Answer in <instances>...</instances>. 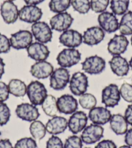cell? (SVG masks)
<instances>
[{
    "label": "cell",
    "instance_id": "obj_1",
    "mask_svg": "<svg viewBox=\"0 0 132 148\" xmlns=\"http://www.w3.org/2000/svg\"><path fill=\"white\" fill-rule=\"evenodd\" d=\"M27 95L31 103L41 105L47 96V90L44 84L38 81H33L27 85Z\"/></svg>",
    "mask_w": 132,
    "mask_h": 148
},
{
    "label": "cell",
    "instance_id": "obj_2",
    "mask_svg": "<svg viewBox=\"0 0 132 148\" xmlns=\"http://www.w3.org/2000/svg\"><path fill=\"white\" fill-rule=\"evenodd\" d=\"M70 78V73L67 68H58L49 77V85L54 90H62L69 83Z\"/></svg>",
    "mask_w": 132,
    "mask_h": 148
},
{
    "label": "cell",
    "instance_id": "obj_3",
    "mask_svg": "<svg viewBox=\"0 0 132 148\" xmlns=\"http://www.w3.org/2000/svg\"><path fill=\"white\" fill-rule=\"evenodd\" d=\"M81 60V53L75 48H65L60 51L56 57L60 67L68 68L78 64Z\"/></svg>",
    "mask_w": 132,
    "mask_h": 148
},
{
    "label": "cell",
    "instance_id": "obj_4",
    "mask_svg": "<svg viewBox=\"0 0 132 148\" xmlns=\"http://www.w3.org/2000/svg\"><path fill=\"white\" fill-rule=\"evenodd\" d=\"M88 86V77L84 72L74 73L70 78L69 89L74 96L80 97L86 93Z\"/></svg>",
    "mask_w": 132,
    "mask_h": 148
},
{
    "label": "cell",
    "instance_id": "obj_5",
    "mask_svg": "<svg viewBox=\"0 0 132 148\" xmlns=\"http://www.w3.org/2000/svg\"><path fill=\"white\" fill-rule=\"evenodd\" d=\"M105 60L98 55L87 57L82 63V69L89 75H98L104 72L105 68Z\"/></svg>",
    "mask_w": 132,
    "mask_h": 148
},
{
    "label": "cell",
    "instance_id": "obj_6",
    "mask_svg": "<svg viewBox=\"0 0 132 148\" xmlns=\"http://www.w3.org/2000/svg\"><path fill=\"white\" fill-rule=\"evenodd\" d=\"M31 33L36 40L42 44L51 42L52 38V29L46 22L38 21L31 25Z\"/></svg>",
    "mask_w": 132,
    "mask_h": 148
},
{
    "label": "cell",
    "instance_id": "obj_7",
    "mask_svg": "<svg viewBox=\"0 0 132 148\" xmlns=\"http://www.w3.org/2000/svg\"><path fill=\"white\" fill-rule=\"evenodd\" d=\"M119 88L115 84H110L104 87L102 91V103L107 108L117 106L120 101Z\"/></svg>",
    "mask_w": 132,
    "mask_h": 148
},
{
    "label": "cell",
    "instance_id": "obj_8",
    "mask_svg": "<svg viewBox=\"0 0 132 148\" xmlns=\"http://www.w3.org/2000/svg\"><path fill=\"white\" fill-rule=\"evenodd\" d=\"M104 129L102 125L92 123L87 125L82 131L81 139L83 143L91 145L99 142L104 136Z\"/></svg>",
    "mask_w": 132,
    "mask_h": 148
},
{
    "label": "cell",
    "instance_id": "obj_9",
    "mask_svg": "<svg viewBox=\"0 0 132 148\" xmlns=\"http://www.w3.org/2000/svg\"><path fill=\"white\" fill-rule=\"evenodd\" d=\"M33 36L28 30H20L10 35L11 47L17 50L27 49L33 43Z\"/></svg>",
    "mask_w": 132,
    "mask_h": 148
},
{
    "label": "cell",
    "instance_id": "obj_10",
    "mask_svg": "<svg viewBox=\"0 0 132 148\" xmlns=\"http://www.w3.org/2000/svg\"><path fill=\"white\" fill-rule=\"evenodd\" d=\"M15 112L18 118L28 122H33L39 117V110L37 107L29 103H23L18 105Z\"/></svg>",
    "mask_w": 132,
    "mask_h": 148
},
{
    "label": "cell",
    "instance_id": "obj_11",
    "mask_svg": "<svg viewBox=\"0 0 132 148\" xmlns=\"http://www.w3.org/2000/svg\"><path fill=\"white\" fill-rule=\"evenodd\" d=\"M74 18L67 12L58 13L52 16L49 21L50 27L58 32H64L68 30L73 24Z\"/></svg>",
    "mask_w": 132,
    "mask_h": 148
},
{
    "label": "cell",
    "instance_id": "obj_12",
    "mask_svg": "<svg viewBox=\"0 0 132 148\" xmlns=\"http://www.w3.org/2000/svg\"><path fill=\"white\" fill-rule=\"evenodd\" d=\"M88 116L83 111H76L68 120V129L73 134L81 133L88 125Z\"/></svg>",
    "mask_w": 132,
    "mask_h": 148
},
{
    "label": "cell",
    "instance_id": "obj_13",
    "mask_svg": "<svg viewBox=\"0 0 132 148\" xmlns=\"http://www.w3.org/2000/svg\"><path fill=\"white\" fill-rule=\"evenodd\" d=\"M98 22L100 27L108 33H115L118 29L119 22L113 12L104 11L99 15Z\"/></svg>",
    "mask_w": 132,
    "mask_h": 148
},
{
    "label": "cell",
    "instance_id": "obj_14",
    "mask_svg": "<svg viewBox=\"0 0 132 148\" xmlns=\"http://www.w3.org/2000/svg\"><path fill=\"white\" fill-rule=\"evenodd\" d=\"M129 45L126 36L122 35H115L108 44V51L112 56L121 55L125 53Z\"/></svg>",
    "mask_w": 132,
    "mask_h": 148
},
{
    "label": "cell",
    "instance_id": "obj_15",
    "mask_svg": "<svg viewBox=\"0 0 132 148\" xmlns=\"http://www.w3.org/2000/svg\"><path fill=\"white\" fill-rule=\"evenodd\" d=\"M42 10L36 5H25L19 10V18L21 21L29 23H34L41 20Z\"/></svg>",
    "mask_w": 132,
    "mask_h": 148
},
{
    "label": "cell",
    "instance_id": "obj_16",
    "mask_svg": "<svg viewBox=\"0 0 132 148\" xmlns=\"http://www.w3.org/2000/svg\"><path fill=\"white\" fill-rule=\"evenodd\" d=\"M60 43L67 48H76L83 42L82 35L74 29H68L64 31L59 37Z\"/></svg>",
    "mask_w": 132,
    "mask_h": 148
},
{
    "label": "cell",
    "instance_id": "obj_17",
    "mask_svg": "<svg viewBox=\"0 0 132 148\" xmlns=\"http://www.w3.org/2000/svg\"><path fill=\"white\" fill-rule=\"evenodd\" d=\"M59 112L64 114H72L77 111L78 103L75 97L70 94H64L57 99Z\"/></svg>",
    "mask_w": 132,
    "mask_h": 148
},
{
    "label": "cell",
    "instance_id": "obj_18",
    "mask_svg": "<svg viewBox=\"0 0 132 148\" xmlns=\"http://www.w3.org/2000/svg\"><path fill=\"white\" fill-rule=\"evenodd\" d=\"M0 13L4 22L7 24H12L19 18V10L14 3L4 1L0 7Z\"/></svg>",
    "mask_w": 132,
    "mask_h": 148
},
{
    "label": "cell",
    "instance_id": "obj_19",
    "mask_svg": "<svg viewBox=\"0 0 132 148\" xmlns=\"http://www.w3.org/2000/svg\"><path fill=\"white\" fill-rule=\"evenodd\" d=\"M112 113L107 107H95L89 110L88 118L92 123L99 125H104L110 122Z\"/></svg>",
    "mask_w": 132,
    "mask_h": 148
},
{
    "label": "cell",
    "instance_id": "obj_20",
    "mask_svg": "<svg viewBox=\"0 0 132 148\" xmlns=\"http://www.w3.org/2000/svg\"><path fill=\"white\" fill-rule=\"evenodd\" d=\"M47 133L51 135H59L68 128V120L63 116H55L50 118L46 124Z\"/></svg>",
    "mask_w": 132,
    "mask_h": 148
},
{
    "label": "cell",
    "instance_id": "obj_21",
    "mask_svg": "<svg viewBox=\"0 0 132 148\" xmlns=\"http://www.w3.org/2000/svg\"><path fill=\"white\" fill-rule=\"evenodd\" d=\"M29 57L35 61L46 60L50 55V51L44 44L38 42H33L27 48Z\"/></svg>",
    "mask_w": 132,
    "mask_h": 148
},
{
    "label": "cell",
    "instance_id": "obj_22",
    "mask_svg": "<svg viewBox=\"0 0 132 148\" xmlns=\"http://www.w3.org/2000/svg\"><path fill=\"white\" fill-rule=\"evenodd\" d=\"M54 71V67L51 63L42 60L36 62L31 66L30 73L37 79H44L49 77Z\"/></svg>",
    "mask_w": 132,
    "mask_h": 148
},
{
    "label": "cell",
    "instance_id": "obj_23",
    "mask_svg": "<svg viewBox=\"0 0 132 148\" xmlns=\"http://www.w3.org/2000/svg\"><path fill=\"white\" fill-rule=\"evenodd\" d=\"M83 42L89 46H96L100 44L105 37V33L98 26L89 27L83 34Z\"/></svg>",
    "mask_w": 132,
    "mask_h": 148
},
{
    "label": "cell",
    "instance_id": "obj_24",
    "mask_svg": "<svg viewBox=\"0 0 132 148\" xmlns=\"http://www.w3.org/2000/svg\"><path fill=\"white\" fill-rule=\"evenodd\" d=\"M109 64L112 72L118 77L127 75L130 71L129 62L121 55L113 56L109 61Z\"/></svg>",
    "mask_w": 132,
    "mask_h": 148
},
{
    "label": "cell",
    "instance_id": "obj_25",
    "mask_svg": "<svg viewBox=\"0 0 132 148\" xmlns=\"http://www.w3.org/2000/svg\"><path fill=\"white\" fill-rule=\"evenodd\" d=\"M110 128L117 135L125 134L128 130V123L125 116L120 114H113L110 120Z\"/></svg>",
    "mask_w": 132,
    "mask_h": 148
},
{
    "label": "cell",
    "instance_id": "obj_26",
    "mask_svg": "<svg viewBox=\"0 0 132 148\" xmlns=\"http://www.w3.org/2000/svg\"><path fill=\"white\" fill-rule=\"evenodd\" d=\"M9 92L17 97H24L27 94V86L23 81L18 79H12L8 84Z\"/></svg>",
    "mask_w": 132,
    "mask_h": 148
},
{
    "label": "cell",
    "instance_id": "obj_27",
    "mask_svg": "<svg viewBox=\"0 0 132 148\" xmlns=\"http://www.w3.org/2000/svg\"><path fill=\"white\" fill-rule=\"evenodd\" d=\"M41 105L44 113L49 117L56 116L59 112L57 107V99L52 95H47Z\"/></svg>",
    "mask_w": 132,
    "mask_h": 148
},
{
    "label": "cell",
    "instance_id": "obj_28",
    "mask_svg": "<svg viewBox=\"0 0 132 148\" xmlns=\"http://www.w3.org/2000/svg\"><path fill=\"white\" fill-rule=\"evenodd\" d=\"M30 133L35 140H41L47 133L46 125L42 121L36 120L31 122L29 127Z\"/></svg>",
    "mask_w": 132,
    "mask_h": 148
},
{
    "label": "cell",
    "instance_id": "obj_29",
    "mask_svg": "<svg viewBox=\"0 0 132 148\" xmlns=\"http://www.w3.org/2000/svg\"><path fill=\"white\" fill-rule=\"evenodd\" d=\"M118 30L122 35H132V11H127L122 15Z\"/></svg>",
    "mask_w": 132,
    "mask_h": 148
},
{
    "label": "cell",
    "instance_id": "obj_30",
    "mask_svg": "<svg viewBox=\"0 0 132 148\" xmlns=\"http://www.w3.org/2000/svg\"><path fill=\"white\" fill-rule=\"evenodd\" d=\"M130 0H111L110 9L116 16H122L128 11Z\"/></svg>",
    "mask_w": 132,
    "mask_h": 148
},
{
    "label": "cell",
    "instance_id": "obj_31",
    "mask_svg": "<svg viewBox=\"0 0 132 148\" xmlns=\"http://www.w3.org/2000/svg\"><path fill=\"white\" fill-rule=\"evenodd\" d=\"M71 6V0H50L49 7L51 11L61 13L66 11Z\"/></svg>",
    "mask_w": 132,
    "mask_h": 148
},
{
    "label": "cell",
    "instance_id": "obj_32",
    "mask_svg": "<svg viewBox=\"0 0 132 148\" xmlns=\"http://www.w3.org/2000/svg\"><path fill=\"white\" fill-rule=\"evenodd\" d=\"M78 103L84 109L91 110L96 107L97 100L94 95L89 93H85L79 97Z\"/></svg>",
    "mask_w": 132,
    "mask_h": 148
},
{
    "label": "cell",
    "instance_id": "obj_33",
    "mask_svg": "<svg viewBox=\"0 0 132 148\" xmlns=\"http://www.w3.org/2000/svg\"><path fill=\"white\" fill-rule=\"evenodd\" d=\"M71 5L75 11L81 14H86L90 10L89 0H71Z\"/></svg>",
    "mask_w": 132,
    "mask_h": 148
},
{
    "label": "cell",
    "instance_id": "obj_34",
    "mask_svg": "<svg viewBox=\"0 0 132 148\" xmlns=\"http://www.w3.org/2000/svg\"><path fill=\"white\" fill-rule=\"evenodd\" d=\"M110 0H91L90 7L93 12L100 14L107 9Z\"/></svg>",
    "mask_w": 132,
    "mask_h": 148
},
{
    "label": "cell",
    "instance_id": "obj_35",
    "mask_svg": "<svg viewBox=\"0 0 132 148\" xmlns=\"http://www.w3.org/2000/svg\"><path fill=\"white\" fill-rule=\"evenodd\" d=\"M11 116L10 110L5 102H0V126L5 125L9 122Z\"/></svg>",
    "mask_w": 132,
    "mask_h": 148
},
{
    "label": "cell",
    "instance_id": "obj_36",
    "mask_svg": "<svg viewBox=\"0 0 132 148\" xmlns=\"http://www.w3.org/2000/svg\"><path fill=\"white\" fill-rule=\"evenodd\" d=\"M83 142L81 137H79L76 134H73L69 136L65 140L64 144V148H82Z\"/></svg>",
    "mask_w": 132,
    "mask_h": 148
},
{
    "label": "cell",
    "instance_id": "obj_37",
    "mask_svg": "<svg viewBox=\"0 0 132 148\" xmlns=\"http://www.w3.org/2000/svg\"><path fill=\"white\" fill-rule=\"evenodd\" d=\"M120 96L125 101L132 103V84L125 83L119 88Z\"/></svg>",
    "mask_w": 132,
    "mask_h": 148
},
{
    "label": "cell",
    "instance_id": "obj_38",
    "mask_svg": "<svg viewBox=\"0 0 132 148\" xmlns=\"http://www.w3.org/2000/svg\"><path fill=\"white\" fill-rule=\"evenodd\" d=\"M14 148H37V144L33 138L24 137L18 140Z\"/></svg>",
    "mask_w": 132,
    "mask_h": 148
},
{
    "label": "cell",
    "instance_id": "obj_39",
    "mask_svg": "<svg viewBox=\"0 0 132 148\" xmlns=\"http://www.w3.org/2000/svg\"><path fill=\"white\" fill-rule=\"evenodd\" d=\"M11 48L10 40L7 36L0 33V53H7Z\"/></svg>",
    "mask_w": 132,
    "mask_h": 148
},
{
    "label": "cell",
    "instance_id": "obj_40",
    "mask_svg": "<svg viewBox=\"0 0 132 148\" xmlns=\"http://www.w3.org/2000/svg\"><path fill=\"white\" fill-rule=\"evenodd\" d=\"M46 148H64V144L59 136L52 135L47 140Z\"/></svg>",
    "mask_w": 132,
    "mask_h": 148
},
{
    "label": "cell",
    "instance_id": "obj_41",
    "mask_svg": "<svg viewBox=\"0 0 132 148\" xmlns=\"http://www.w3.org/2000/svg\"><path fill=\"white\" fill-rule=\"evenodd\" d=\"M9 90L8 84L0 81V102H5L9 97Z\"/></svg>",
    "mask_w": 132,
    "mask_h": 148
},
{
    "label": "cell",
    "instance_id": "obj_42",
    "mask_svg": "<svg viewBox=\"0 0 132 148\" xmlns=\"http://www.w3.org/2000/svg\"><path fill=\"white\" fill-rule=\"evenodd\" d=\"M95 148H117V145L111 140H103L97 144Z\"/></svg>",
    "mask_w": 132,
    "mask_h": 148
},
{
    "label": "cell",
    "instance_id": "obj_43",
    "mask_svg": "<svg viewBox=\"0 0 132 148\" xmlns=\"http://www.w3.org/2000/svg\"><path fill=\"white\" fill-rule=\"evenodd\" d=\"M124 116L128 125L132 126V103H130L126 108Z\"/></svg>",
    "mask_w": 132,
    "mask_h": 148
},
{
    "label": "cell",
    "instance_id": "obj_44",
    "mask_svg": "<svg viewBox=\"0 0 132 148\" xmlns=\"http://www.w3.org/2000/svg\"><path fill=\"white\" fill-rule=\"evenodd\" d=\"M125 142L126 145L132 147V127L129 129L125 136Z\"/></svg>",
    "mask_w": 132,
    "mask_h": 148
},
{
    "label": "cell",
    "instance_id": "obj_45",
    "mask_svg": "<svg viewBox=\"0 0 132 148\" xmlns=\"http://www.w3.org/2000/svg\"><path fill=\"white\" fill-rule=\"evenodd\" d=\"M0 148H14L9 139L5 138L0 140Z\"/></svg>",
    "mask_w": 132,
    "mask_h": 148
},
{
    "label": "cell",
    "instance_id": "obj_46",
    "mask_svg": "<svg viewBox=\"0 0 132 148\" xmlns=\"http://www.w3.org/2000/svg\"><path fill=\"white\" fill-rule=\"evenodd\" d=\"M27 5H37L44 2L45 0H23Z\"/></svg>",
    "mask_w": 132,
    "mask_h": 148
},
{
    "label": "cell",
    "instance_id": "obj_47",
    "mask_svg": "<svg viewBox=\"0 0 132 148\" xmlns=\"http://www.w3.org/2000/svg\"><path fill=\"white\" fill-rule=\"evenodd\" d=\"M5 64L3 61V59L0 57V79H1L3 74L5 73Z\"/></svg>",
    "mask_w": 132,
    "mask_h": 148
},
{
    "label": "cell",
    "instance_id": "obj_48",
    "mask_svg": "<svg viewBox=\"0 0 132 148\" xmlns=\"http://www.w3.org/2000/svg\"><path fill=\"white\" fill-rule=\"evenodd\" d=\"M118 148H132V147L128 146V145H124V146H120V147H119Z\"/></svg>",
    "mask_w": 132,
    "mask_h": 148
},
{
    "label": "cell",
    "instance_id": "obj_49",
    "mask_svg": "<svg viewBox=\"0 0 132 148\" xmlns=\"http://www.w3.org/2000/svg\"><path fill=\"white\" fill-rule=\"evenodd\" d=\"M129 64H130V67L132 69V57L130 60V61H129Z\"/></svg>",
    "mask_w": 132,
    "mask_h": 148
},
{
    "label": "cell",
    "instance_id": "obj_50",
    "mask_svg": "<svg viewBox=\"0 0 132 148\" xmlns=\"http://www.w3.org/2000/svg\"><path fill=\"white\" fill-rule=\"evenodd\" d=\"M7 1H12V2H13L14 1H16V0H7Z\"/></svg>",
    "mask_w": 132,
    "mask_h": 148
},
{
    "label": "cell",
    "instance_id": "obj_51",
    "mask_svg": "<svg viewBox=\"0 0 132 148\" xmlns=\"http://www.w3.org/2000/svg\"><path fill=\"white\" fill-rule=\"evenodd\" d=\"M131 46H132V35L131 37Z\"/></svg>",
    "mask_w": 132,
    "mask_h": 148
},
{
    "label": "cell",
    "instance_id": "obj_52",
    "mask_svg": "<svg viewBox=\"0 0 132 148\" xmlns=\"http://www.w3.org/2000/svg\"><path fill=\"white\" fill-rule=\"evenodd\" d=\"M1 131H0V136H1Z\"/></svg>",
    "mask_w": 132,
    "mask_h": 148
},
{
    "label": "cell",
    "instance_id": "obj_53",
    "mask_svg": "<svg viewBox=\"0 0 132 148\" xmlns=\"http://www.w3.org/2000/svg\"><path fill=\"white\" fill-rule=\"evenodd\" d=\"M86 148H91V147H86Z\"/></svg>",
    "mask_w": 132,
    "mask_h": 148
},
{
    "label": "cell",
    "instance_id": "obj_54",
    "mask_svg": "<svg viewBox=\"0 0 132 148\" xmlns=\"http://www.w3.org/2000/svg\"><path fill=\"white\" fill-rule=\"evenodd\" d=\"M131 84H132V81H131Z\"/></svg>",
    "mask_w": 132,
    "mask_h": 148
}]
</instances>
